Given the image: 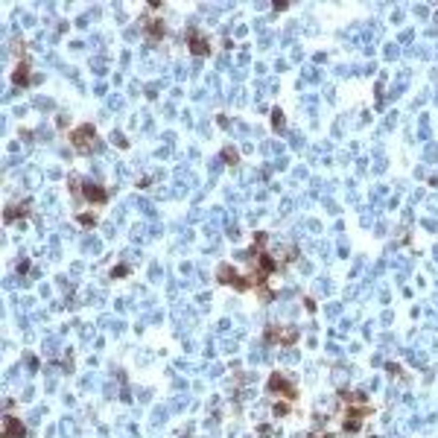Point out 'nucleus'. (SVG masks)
<instances>
[{"label": "nucleus", "instance_id": "nucleus-1", "mask_svg": "<svg viewBox=\"0 0 438 438\" xmlns=\"http://www.w3.org/2000/svg\"><path fill=\"white\" fill-rule=\"evenodd\" d=\"M73 143H76L79 149H88V146L94 143V129H88V126H85V129H79V132L73 134Z\"/></svg>", "mask_w": 438, "mask_h": 438}, {"label": "nucleus", "instance_id": "nucleus-2", "mask_svg": "<svg viewBox=\"0 0 438 438\" xmlns=\"http://www.w3.org/2000/svg\"><path fill=\"white\" fill-rule=\"evenodd\" d=\"M12 436H23V427L15 424L12 418H6V438H12Z\"/></svg>", "mask_w": 438, "mask_h": 438}]
</instances>
